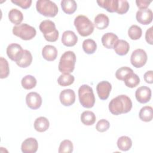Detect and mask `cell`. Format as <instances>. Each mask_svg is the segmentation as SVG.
I'll return each mask as SVG.
<instances>
[{
  "instance_id": "1",
  "label": "cell",
  "mask_w": 153,
  "mask_h": 153,
  "mask_svg": "<svg viewBox=\"0 0 153 153\" xmlns=\"http://www.w3.org/2000/svg\"><path fill=\"white\" fill-rule=\"evenodd\" d=\"M132 108V102L130 98L124 94H121L112 99L109 103V110L115 115L126 114L130 112Z\"/></svg>"
},
{
  "instance_id": "2",
  "label": "cell",
  "mask_w": 153,
  "mask_h": 153,
  "mask_svg": "<svg viewBox=\"0 0 153 153\" xmlns=\"http://www.w3.org/2000/svg\"><path fill=\"white\" fill-rule=\"evenodd\" d=\"M76 62V55L72 51L65 52L61 56L58 69L62 74H70L75 68Z\"/></svg>"
},
{
  "instance_id": "3",
  "label": "cell",
  "mask_w": 153,
  "mask_h": 153,
  "mask_svg": "<svg viewBox=\"0 0 153 153\" xmlns=\"http://www.w3.org/2000/svg\"><path fill=\"white\" fill-rule=\"evenodd\" d=\"M74 23L78 33L82 36H89L94 31L93 23L85 16H78L75 19Z\"/></svg>"
},
{
  "instance_id": "4",
  "label": "cell",
  "mask_w": 153,
  "mask_h": 153,
  "mask_svg": "<svg viewBox=\"0 0 153 153\" xmlns=\"http://www.w3.org/2000/svg\"><path fill=\"white\" fill-rule=\"evenodd\" d=\"M78 97L81 105L86 108H92L95 103V97L92 88L83 84L78 89Z\"/></svg>"
},
{
  "instance_id": "5",
  "label": "cell",
  "mask_w": 153,
  "mask_h": 153,
  "mask_svg": "<svg viewBox=\"0 0 153 153\" xmlns=\"http://www.w3.org/2000/svg\"><path fill=\"white\" fill-rule=\"evenodd\" d=\"M39 28L47 41L55 42L57 40L59 33L53 21L50 20H43L41 22Z\"/></svg>"
},
{
  "instance_id": "6",
  "label": "cell",
  "mask_w": 153,
  "mask_h": 153,
  "mask_svg": "<svg viewBox=\"0 0 153 153\" xmlns=\"http://www.w3.org/2000/svg\"><path fill=\"white\" fill-rule=\"evenodd\" d=\"M36 8L39 14L49 17H55L59 11L57 5L54 2L50 0L37 1Z\"/></svg>"
},
{
  "instance_id": "7",
  "label": "cell",
  "mask_w": 153,
  "mask_h": 153,
  "mask_svg": "<svg viewBox=\"0 0 153 153\" xmlns=\"http://www.w3.org/2000/svg\"><path fill=\"white\" fill-rule=\"evenodd\" d=\"M13 33L22 39L27 41L32 39L35 36L36 31L35 27L26 23H22L13 27Z\"/></svg>"
},
{
  "instance_id": "8",
  "label": "cell",
  "mask_w": 153,
  "mask_h": 153,
  "mask_svg": "<svg viewBox=\"0 0 153 153\" xmlns=\"http://www.w3.org/2000/svg\"><path fill=\"white\" fill-rule=\"evenodd\" d=\"M147 59L148 56L146 51L143 49L138 48L132 52L130 57V62L134 67L139 68L146 64Z\"/></svg>"
},
{
  "instance_id": "9",
  "label": "cell",
  "mask_w": 153,
  "mask_h": 153,
  "mask_svg": "<svg viewBox=\"0 0 153 153\" xmlns=\"http://www.w3.org/2000/svg\"><path fill=\"white\" fill-rule=\"evenodd\" d=\"M112 85L107 81H102L99 82L96 86V91L99 97L102 100H106L111 93Z\"/></svg>"
},
{
  "instance_id": "10",
  "label": "cell",
  "mask_w": 153,
  "mask_h": 153,
  "mask_svg": "<svg viewBox=\"0 0 153 153\" xmlns=\"http://www.w3.org/2000/svg\"><path fill=\"white\" fill-rule=\"evenodd\" d=\"M26 102L29 108L37 109L42 105V98L38 93L30 92L26 96Z\"/></svg>"
},
{
  "instance_id": "11",
  "label": "cell",
  "mask_w": 153,
  "mask_h": 153,
  "mask_svg": "<svg viewBox=\"0 0 153 153\" xmlns=\"http://www.w3.org/2000/svg\"><path fill=\"white\" fill-rule=\"evenodd\" d=\"M59 99L63 105L69 106L75 101V93L72 89H65L60 92Z\"/></svg>"
},
{
  "instance_id": "12",
  "label": "cell",
  "mask_w": 153,
  "mask_h": 153,
  "mask_svg": "<svg viewBox=\"0 0 153 153\" xmlns=\"http://www.w3.org/2000/svg\"><path fill=\"white\" fill-rule=\"evenodd\" d=\"M135 97L139 103H147L151 98V90L146 86H141L136 90Z\"/></svg>"
},
{
  "instance_id": "13",
  "label": "cell",
  "mask_w": 153,
  "mask_h": 153,
  "mask_svg": "<svg viewBox=\"0 0 153 153\" xmlns=\"http://www.w3.org/2000/svg\"><path fill=\"white\" fill-rule=\"evenodd\" d=\"M153 14L151 9H142L137 11L136 14V18L137 21L144 25H149L152 21Z\"/></svg>"
},
{
  "instance_id": "14",
  "label": "cell",
  "mask_w": 153,
  "mask_h": 153,
  "mask_svg": "<svg viewBox=\"0 0 153 153\" xmlns=\"http://www.w3.org/2000/svg\"><path fill=\"white\" fill-rule=\"evenodd\" d=\"M38 148V142L33 137H29L25 139L21 145V149L23 153H35Z\"/></svg>"
},
{
  "instance_id": "15",
  "label": "cell",
  "mask_w": 153,
  "mask_h": 153,
  "mask_svg": "<svg viewBox=\"0 0 153 153\" xmlns=\"http://www.w3.org/2000/svg\"><path fill=\"white\" fill-rule=\"evenodd\" d=\"M23 50L22 46L18 44L12 43L8 45L7 48V54L8 57L13 61L16 62Z\"/></svg>"
},
{
  "instance_id": "16",
  "label": "cell",
  "mask_w": 153,
  "mask_h": 153,
  "mask_svg": "<svg viewBox=\"0 0 153 153\" xmlns=\"http://www.w3.org/2000/svg\"><path fill=\"white\" fill-rule=\"evenodd\" d=\"M78 42V37L72 30L65 31L62 36V42L66 47H73Z\"/></svg>"
},
{
  "instance_id": "17",
  "label": "cell",
  "mask_w": 153,
  "mask_h": 153,
  "mask_svg": "<svg viewBox=\"0 0 153 153\" xmlns=\"http://www.w3.org/2000/svg\"><path fill=\"white\" fill-rule=\"evenodd\" d=\"M32 59L31 53L27 50H23L16 63L19 67L25 68L30 65L32 62Z\"/></svg>"
},
{
  "instance_id": "18",
  "label": "cell",
  "mask_w": 153,
  "mask_h": 153,
  "mask_svg": "<svg viewBox=\"0 0 153 153\" xmlns=\"http://www.w3.org/2000/svg\"><path fill=\"white\" fill-rule=\"evenodd\" d=\"M42 56L47 61H54L57 57V50L53 45H47L42 50Z\"/></svg>"
},
{
  "instance_id": "19",
  "label": "cell",
  "mask_w": 153,
  "mask_h": 153,
  "mask_svg": "<svg viewBox=\"0 0 153 153\" xmlns=\"http://www.w3.org/2000/svg\"><path fill=\"white\" fill-rule=\"evenodd\" d=\"M101 40L103 45L105 48L111 49L113 48L115 42L118 40V38L115 33L108 32L102 36Z\"/></svg>"
},
{
  "instance_id": "20",
  "label": "cell",
  "mask_w": 153,
  "mask_h": 153,
  "mask_svg": "<svg viewBox=\"0 0 153 153\" xmlns=\"http://www.w3.org/2000/svg\"><path fill=\"white\" fill-rule=\"evenodd\" d=\"M115 52L120 56L127 54L130 50L129 44L125 40L118 39L113 47Z\"/></svg>"
},
{
  "instance_id": "21",
  "label": "cell",
  "mask_w": 153,
  "mask_h": 153,
  "mask_svg": "<svg viewBox=\"0 0 153 153\" xmlns=\"http://www.w3.org/2000/svg\"><path fill=\"white\" fill-rule=\"evenodd\" d=\"M98 5L109 13L116 12L118 7V0L97 1Z\"/></svg>"
},
{
  "instance_id": "22",
  "label": "cell",
  "mask_w": 153,
  "mask_h": 153,
  "mask_svg": "<svg viewBox=\"0 0 153 153\" xmlns=\"http://www.w3.org/2000/svg\"><path fill=\"white\" fill-rule=\"evenodd\" d=\"M33 126L36 131L38 132H44L49 128L50 123L47 118L40 117L35 120Z\"/></svg>"
},
{
  "instance_id": "23",
  "label": "cell",
  "mask_w": 153,
  "mask_h": 153,
  "mask_svg": "<svg viewBox=\"0 0 153 153\" xmlns=\"http://www.w3.org/2000/svg\"><path fill=\"white\" fill-rule=\"evenodd\" d=\"M109 20L108 17L102 13L97 14L94 20V24L96 27L100 30L106 28L109 25Z\"/></svg>"
},
{
  "instance_id": "24",
  "label": "cell",
  "mask_w": 153,
  "mask_h": 153,
  "mask_svg": "<svg viewBox=\"0 0 153 153\" xmlns=\"http://www.w3.org/2000/svg\"><path fill=\"white\" fill-rule=\"evenodd\" d=\"M61 7L66 14H72L75 12L77 4L74 0H62L61 1Z\"/></svg>"
},
{
  "instance_id": "25",
  "label": "cell",
  "mask_w": 153,
  "mask_h": 153,
  "mask_svg": "<svg viewBox=\"0 0 153 153\" xmlns=\"http://www.w3.org/2000/svg\"><path fill=\"white\" fill-rule=\"evenodd\" d=\"M8 19L11 23L17 26L20 25L23 21V15L20 10L13 8L8 13Z\"/></svg>"
},
{
  "instance_id": "26",
  "label": "cell",
  "mask_w": 153,
  "mask_h": 153,
  "mask_svg": "<svg viewBox=\"0 0 153 153\" xmlns=\"http://www.w3.org/2000/svg\"><path fill=\"white\" fill-rule=\"evenodd\" d=\"M140 119L145 122H149L152 120L153 109L151 106H145L141 108L139 113Z\"/></svg>"
},
{
  "instance_id": "27",
  "label": "cell",
  "mask_w": 153,
  "mask_h": 153,
  "mask_svg": "<svg viewBox=\"0 0 153 153\" xmlns=\"http://www.w3.org/2000/svg\"><path fill=\"white\" fill-rule=\"evenodd\" d=\"M125 85L129 88H134L140 83V78L137 75L131 72L126 76L123 79Z\"/></svg>"
},
{
  "instance_id": "28",
  "label": "cell",
  "mask_w": 153,
  "mask_h": 153,
  "mask_svg": "<svg viewBox=\"0 0 153 153\" xmlns=\"http://www.w3.org/2000/svg\"><path fill=\"white\" fill-rule=\"evenodd\" d=\"M81 121L85 126H91L94 124L96 117L94 112L90 111H84L81 115Z\"/></svg>"
},
{
  "instance_id": "29",
  "label": "cell",
  "mask_w": 153,
  "mask_h": 153,
  "mask_svg": "<svg viewBox=\"0 0 153 153\" xmlns=\"http://www.w3.org/2000/svg\"><path fill=\"white\" fill-rule=\"evenodd\" d=\"M117 144L119 149L126 151L131 148L132 146V141L129 137L123 136L118 138Z\"/></svg>"
},
{
  "instance_id": "30",
  "label": "cell",
  "mask_w": 153,
  "mask_h": 153,
  "mask_svg": "<svg viewBox=\"0 0 153 153\" xmlns=\"http://www.w3.org/2000/svg\"><path fill=\"white\" fill-rule=\"evenodd\" d=\"M82 47L84 51L88 54H93L97 49L96 42L91 39H85L82 42Z\"/></svg>"
},
{
  "instance_id": "31",
  "label": "cell",
  "mask_w": 153,
  "mask_h": 153,
  "mask_svg": "<svg viewBox=\"0 0 153 153\" xmlns=\"http://www.w3.org/2000/svg\"><path fill=\"white\" fill-rule=\"evenodd\" d=\"M21 84L25 89L30 90L36 86V79L33 76L31 75H27L22 78Z\"/></svg>"
},
{
  "instance_id": "32",
  "label": "cell",
  "mask_w": 153,
  "mask_h": 153,
  "mask_svg": "<svg viewBox=\"0 0 153 153\" xmlns=\"http://www.w3.org/2000/svg\"><path fill=\"white\" fill-rule=\"evenodd\" d=\"M74 80L75 78L72 75H71L70 74H62L59 76L57 82L60 85L66 87L73 84Z\"/></svg>"
},
{
  "instance_id": "33",
  "label": "cell",
  "mask_w": 153,
  "mask_h": 153,
  "mask_svg": "<svg viewBox=\"0 0 153 153\" xmlns=\"http://www.w3.org/2000/svg\"><path fill=\"white\" fill-rule=\"evenodd\" d=\"M142 34V30L140 27L137 25H131L128 30V35L132 40H137L140 38Z\"/></svg>"
},
{
  "instance_id": "34",
  "label": "cell",
  "mask_w": 153,
  "mask_h": 153,
  "mask_svg": "<svg viewBox=\"0 0 153 153\" xmlns=\"http://www.w3.org/2000/svg\"><path fill=\"white\" fill-rule=\"evenodd\" d=\"M0 78L4 79L7 78L10 74V68L7 60L2 57L0 58Z\"/></svg>"
},
{
  "instance_id": "35",
  "label": "cell",
  "mask_w": 153,
  "mask_h": 153,
  "mask_svg": "<svg viewBox=\"0 0 153 153\" xmlns=\"http://www.w3.org/2000/svg\"><path fill=\"white\" fill-rule=\"evenodd\" d=\"M73 149L74 146L72 142L68 139H66L60 143L58 152L59 153H71L73 151Z\"/></svg>"
},
{
  "instance_id": "36",
  "label": "cell",
  "mask_w": 153,
  "mask_h": 153,
  "mask_svg": "<svg viewBox=\"0 0 153 153\" xmlns=\"http://www.w3.org/2000/svg\"><path fill=\"white\" fill-rule=\"evenodd\" d=\"M131 72H133V71L130 68L127 67V66L121 67L116 71L115 76L118 79L123 81V79L126 77V76Z\"/></svg>"
},
{
  "instance_id": "37",
  "label": "cell",
  "mask_w": 153,
  "mask_h": 153,
  "mask_svg": "<svg viewBox=\"0 0 153 153\" xmlns=\"http://www.w3.org/2000/svg\"><path fill=\"white\" fill-rule=\"evenodd\" d=\"M129 7V3L127 1L118 0V7L116 13L119 14H124L128 11Z\"/></svg>"
},
{
  "instance_id": "38",
  "label": "cell",
  "mask_w": 153,
  "mask_h": 153,
  "mask_svg": "<svg viewBox=\"0 0 153 153\" xmlns=\"http://www.w3.org/2000/svg\"><path fill=\"white\" fill-rule=\"evenodd\" d=\"M110 124L109 121L105 119H102L97 122L96 126V128L99 132H104L108 130Z\"/></svg>"
},
{
  "instance_id": "39",
  "label": "cell",
  "mask_w": 153,
  "mask_h": 153,
  "mask_svg": "<svg viewBox=\"0 0 153 153\" xmlns=\"http://www.w3.org/2000/svg\"><path fill=\"white\" fill-rule=\"evenodd\" d=\"M11 2L23 9H27L30 7L32 1L31 0H11Z\"/></svg>"
},
{
  "instance_id": "40",
  "label": "cell",
  "mask_w": 153,
  "mask_h": 153,
  "mask_svg": "<svg viewBox=\"0 0 153 153\" xmlns=\"http://www.w3.org/2000/svg\"><path fill=\"white\" fill-rule=\"evenodd\" d=\"M151 2L152 1L139 0V1H136V4L137 5V7L140 10H142V9H146Z\"/></svg>"
},
{
  "instance_id": "41",
  "label": "cell",
  "mask_w": 153,
  "mask_h": 153,
  "mask_svg": "<svg viewBox=\"0 0 153 153\" xmlns=\"http://www.w3.org/2000/svg\"><path fill=\"white\" fill-rule=\"evenodd\" d=\"M152 29H153L152 27H149L148 29H147V30L146 32V33H145L146 41L151 45L153 44V38H152L153 31H152Z\"/></svg>"
},
{
  "instance_id": "42",
  "label": "cell",
  "mask_w": 153,
  "mask_h": 153,
  "mask_svg": "<svg viewBox=\"0 0 153 153\" xmlns=\"http://www.w3.org/2000/svg\"><path fill=\"white\" fill-rule=\"evenodd\" d=\"M144 80L146 82L152 84L153 82V73L152 71H149L145 73L143 75Z\"/></svg>"
}]
</instances>
